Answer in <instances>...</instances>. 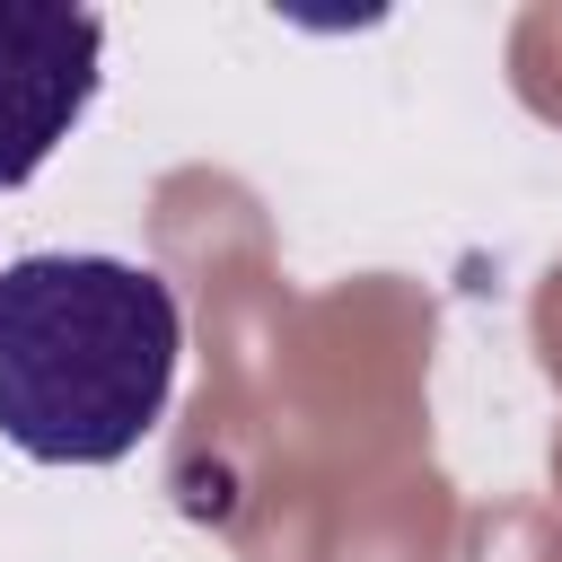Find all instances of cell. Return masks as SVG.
<instances>
[{
  "mask_svg": "<svg viewBox=\"0 0 562 562\" xmlns=\"http://www.w3.org/2000/svg\"><path fill=\"white\" fill-rule=\"evenodd\" d=\"M184 316L149 263L18 255L0 263V439L35 465L132 457L176 386Z\"/></svg>",
  "mask_w": 562,
  "mask_h": 562,
  "instance_id": "1",
  "label": "cell"
},
{
  "mask_svg": "<svg viewBox=\"0 0 562 562\" xmlns=\"http://www.w3.org/2000/svg\"><path fill=\"white\" fill-rule=\"evenodd\" d=\"M105 18L70 0H0V193L26 184L97 97Z\"/></svg>",
  "mask_w": 562,
  "mask_h": 562,
  "instance_id": "2",
  "label": "cell"
}]
</instances>
